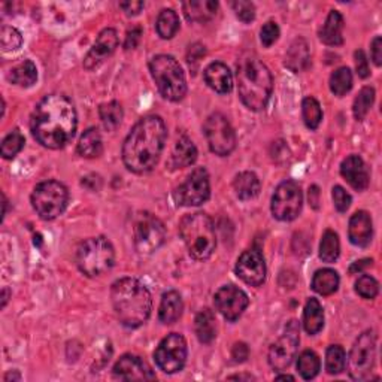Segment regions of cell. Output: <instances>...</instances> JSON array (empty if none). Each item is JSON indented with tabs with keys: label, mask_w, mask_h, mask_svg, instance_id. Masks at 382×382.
<instances>
[{
	"label": "cell",
	"mask_w": 382,
	"mask_h": 382,
	"mask_svg": "<svg viewBox=\"0 0 382 382\" xmlns=\"http://www.w3.org/2000/svg\"><path fill=\"white\" fill-rule=\"evenodd\" d=\"M78 118L73 103L63 95H49L37 103L30 129L35 139L49 150H61L76 131Z\"/></svg>",
	"instance_id": "6da1fadb"
},
{
	"label": "cell",
	"mask_w": 382,
	"mask_h": 382,
	"mask_svg": "<svg viewBox=\"0 0 382 382\" xmlns=\"http://www.w3.org/2000/svg\"><path fill=\"white\" fill-rule=\"evenodd\" d=\"M167 129L159 115L143 117L130 130L123 143V162L130 172L147 174L160 160Z\"/></svg>",
	"instance_id": "7a4b0ae2"
},
{
	"label": "cell",
	"mask_w": 382,
	"mask_h": 382,
	"mask_svg": "<svg viewBox=\"0 0 382 382\" xmlns=\"http://www.w3.org/2000/svg\"><path fill=\"white\" fill-rule=\"evenodd\" d=\"M112 306L117 318L129 328H136L147 323L153 309L150 290L135 278H123L112 284Z\"/></svg>",
	"instance_id": "3957f363"
},
{
	"label": "cell",
	"mask_w": 382,
	"mask_h": 382,
	"mask_svg": "<svg viewBox=\"0 0 382 382\" xmlns=\"http://www.w3.org/2000/svg\"><path fill=\"white\" fill-rule=\"evenodd\" d=\"M239 96L245 107L251 111L266 108L273 88V78L265 63L256 56L246 54L236 64Z\"/></svg>",
	"instance_id": "277c9868"
},
{
	"label": "cell",
	"mask_w": 382,
	"mask_h": 382,
	"mask_svg": "<svg viewBox=\"0 0 382 382\" xmlns=\"http://www.w3.org/2000/svg\"><path fill=\"white\" fill-rule=\"evenodd\" d=\"M179 234L189 254L196 260H206L215 251L217 236L213 220L203 213L184 217L179 222Z\"/></svg>",
	"instance_id": "5b68a950"
},
{
	"label": "cell",
	"mask_w": 382,
	"mask_h": 382,
	"mask_svg": "<svg viewBox=\"0 0 382 382\" xmlns=\"http://www.w3.org/2000/svg\"><path fill=\"white\" fill-rule=\"evenodd\" d=\"M150 72L159 88L160 95L170 100L179 102L187 95V80L181 64L167 54L155 56L150 61Z\"/></svg>",
	"instance_id": "8992f818"
},
{
	"label": "cell",
	"mask_w": 382,
	"mask_h": 382,
	"mask_svg": "<svg viewBox=\"0 0 382 382\" xmlns=\"http://www.w3.org/2000/svg\"><path fill=\"white\" fill-rule=\"evenodd\" d=\"M115 263V251L112 244L103 238H90L76 249V266L84 275L95 278L112 269Z\"/></svg>",
	"instance_id": "52a82bcc"
},
{
	"label": "cell",
	"mask_w": 382,
	"mask_h": 382,
	"mask_svg": "<svg viewBox=\"0 0 382 382\" xmlns=\"http://www.w3.org/2000/svg\"><path fill=\"white\" fill-rule=\"evenodd\" d=\"M69 202V191L59 181L37 184L32 193V205L36 214L45 221L56 220L64 213Z\"/></svg>",
	"instance_id": "ba28073f"
},
{
	"label": "cell",
	"mask_w": 382,
	"mask_h": 382,
	"mask_svg": "<svg viewBox=\"0 0 382 382\" xmlns=\"http://www.w3.org/2000/svg\"><path fill=\"white\" fill-rule=\"evenodd\" d=\"M135 246L141 254H151L166 241V227L162 220L150 213H139L133 221Z\"/></svg>",
	"instance_id": "9c48e42d"
},
{
	"label": "cell",
	"mask_w": 382,
	"mask_h": 382,
	"mask_svg": "<svg viewBox=\"0 0 382 382\" xmlns=\"http://www.w3.org/2000/svg\"><path fill=\"white\" fill-rule=\"evenodd\" d=\"M376 357V335L367 330L359 336L348 357V372L355 381H364L371 376Z\"/></svg>",
	"instance_id": "30bf717a"
},
{
	"label": "cell",
	"mask_w": 382,
	"mask_h": 382,
	"mask_svg": "<svg viewBox=\"0 0 382 382\" xmlns=\"http://www.w3.org/2000/svg\"><path fill=\"white\" fill-rule=\"evenodd\" d=\"M203 131L209 148L214 154L226 157L230 155L236 148L234 130L227 120V117H224L222 114L215 112L209 115L208 120L205 121Z\"/></svg>",
	"instance_id": "8fae6325"
},
{
	"label": "cell",
	"mask_w": 382,
	"mask_h": 382,
	"mask_svg": "<svg viewBox=\"0 0 382 382\" xmlns=\"http://www.w3.org/2000/svg\"><path fill=\"white\" fill-rule=\"evenodd\" d=\"M155 364L165 374H177L182 371L187 362V342L182 335H167L154 352Z\"/></svg>",
	"instance_id": "7c38bea8"
},
{
	"label": "cell",
	"mask_w": 382,
	"mask_h": 382,
	"mask_svg": "<svg viewBox=\"0 0 382 382\" xmlns=\"http://www.w3.org/2000/svg\"><path fill=\"white\" fill-rule=\"evenodd\" d=\"M302 189L294 181H284L272 197V214L280 221H293L302 210Z\"/></svg>",
	"instance_id": "4fadbf2b"
},
{
	"label": "cell",
	"mask_w": 382,
	"mask_h": 382,
	"mask_svg": "<svg viewBox=\"0 0 382 382\" xmlns=\"http://www.w3.org/2000/svg\"><path fill=\"white\" fill-rule=\"evenodd\" d=\"M210 196V184L208 170L197 167L175 190L174 199L178 206H199Z\"/></svg>",
	"instance_id": "5bb4252c"
},
{
	"label": "cell",
	"mask_w": 382,
	"mask_h": 382,
	"mask_svg": "<svg viewBox=\"0 0 382 382\" xmlns=\"http://www.w3.org/2000/svg\"><path fill=\"white\" fill-rule=\"evenodd\" d=\"M300 342V328L296 320L290 321L285 327L284 335L275 342L269 350V364L275 371H285L293 363Z\"/></svg>",
	"instance_id": "9a60e30c"
},
{
	"label": "cell",
	"mask_w": 382,
	"mask_h": 382,
	"mask_svg": "<svg viewBox=\"0 0 382 382\" xmlns=\"http://www.w3.org/2000/svg\"><path fill=\"white\" fill-rule=\"evenodd\" d=\"M214 303L217 311L229 321H236L249 305L245 292L234 285H224L215 293Z\"/></svg>",
	"instance_id": "2e32d148"
},
{
	"label": "cell",
	"mask_w": 382,
	"mask_h": 382,
	"mask_svg": "<svg viewBox=\"0 0 382 382\" xmlns=\"http://www.w3.org/2000/svg\"><path fill=\"white\" fill-rule=\"evenodd\" d=\"M236 275L251 287H260L266 281V263L258 249H248L238 258Z\"/></svg>",
	"instance_id": "e0dca14e"
},
{
	"label": "cell",
	"mask_w": 382,
	"mask_h": 382,
	"mask_svg": "<svg viewBox=\"0 0 382 382\" xmlns=\"http://www.w3.org/2000/svg\"><path fill=\"white\" fill-rule=\"evenodd\" d=\"M118 44H120V39H118V33L115 29H105L97 36L96 42L88 51V54L84 59V68L87 71H93L107 60L109 56H112Z\"/></svg>",
	"instance_id": "ac0fdd59"
},
{
	"label": "cell",
	"mask_w": 382,
	"mask_h": 382,
	"mask_svg": "<svg viewBox=\"0 0 382 382\" xmlns=\"http://www.w3.org/2000/svg\"><path fill=\"white\" fill-rule=\"evenodd\" d=\"M114 376L121 381H150L155 379L151 367L136 355L126 354L114 366Z\"/></svg>",
	"instance_id": "d6986e66"
},
{
	"label": "cell",
	"mask_w": 382,
	"mask_h": 382,
	"mask_svg": "<svg viewBox=\"0 0 382 382\" xmlns=\"http://www.w3.org/2000/svg\"><path fill=\"white\" fill-rule=\"evenodd\" d=\"M340 175L345 178V181L354 190L363 191L369 187V179H371V177H369L366 163L359 155H350L342 162Z\"/></svg>",
	"instance_id": "ffe728a7"
},
{
	"label": "cell",
	"mask_w": 382,
	"mask_h": 382,
	"mask_svg": "<svg viewBox=\"0 0 382 382\" xmlns=\"http://www.w3.org/2000/svg\"><path fill=\"white\" fill-rule=\"evenodd\" d=\"M372 218L366 210H359L355 213L350 220V229L348 236L351 244L357 246H366L372 241Z\"/></svg>",
	"instance_id": "44dd1931"
},
{
	"label": "cell",
	"mask_w": 382,
	"mask_h": 382,
	"mask_svg": "<svg viewBox=\"0 0 382 382\" xmlns=\"http://www.w3.org/2000/svg\"><path fill=\"white\" fill-rule=\"evenodd\" d=\"M203 76L206 84L220 95H227L233 88L232 72L224 63H210L205 69Z\"/></svg>",
	"instance_id": "7402d4cb"
},
{
	"label": "cell",
	"mask_w": 382,
	"mask_h": 382,
	"mask_svg": "<svg viewBox=\"0 0 382 382\" xmlns=\"http://www.w3.org/2000/svg\"><path fill=\"white\" fill-rule=\"evenodd\" d=\"M186 18L191 23H206L217 16L218 2L214 0H190L182 5Z\"/></svg>",
	"instance_id": "603a6c76"
},
{
	"label": "cell",
	"mask_w": 382,
	"mask_h": 382,
	"mask_svg": "<svg viewBox=\"0 0 382 382\" xmlns=\"http://www.w3.org/2000/svg\"><path fill=\"white\" fill-rule=\"evenodd\" d=\"M344 17L340 16V12L338 11H330L326 23L323 24V28L320 30V39L321 42L330 47H338L344 44V36H342V32H344Z\"/></svg>",
	"instance_id": "cb8c5ba5"
},
{
	"label": "cell",
	"mask_w": 382,
	"mask_h": 382,
	"mask_svg": "<svg viewBox=\"0 0 382 382\" xmlns=\"http://www.w3.org/2000/svg\"><path fill=\"white\" fill-rule=\"evenodd\" d=\"M311 61L309 47L305 39H296V41L290 47L287 56H285V66L293 72L305 71Z\"/></svg>",
	"instance_id": "d4e9b609"
},
{
	"label": "cell",
	"mask_w": 382,
	"mask_h": 382,
	"mask_svg": "<svg viewBox=\"0 0 382 382\" xmlns=\"http://www.w3.org/2000/svg\"><path fill=\"white\" fill-rule=\"evenodd\" d=\"M194 330L201 344H210L217 338V320L214 312L205 308L197 314L194 320Z\"/></svg>",
	"instance_id": "484cf974"
},
{
	"label": "cell",
	"mask_w": 382,
	"mask_h": 382,
	"mask_svg": "<svg viewBox=\"0 0 382 382\" xmlns=\"http://www.w3.org/2000/svg\"><path fill=\"white\" fill-rule=\"evenodd\" d=\"M196 160H197L196 145L187 136H181L175 143L172 157H170V165L175 169H184L194 165Z\"/></svg>",
	"instance_id": "4316f807"
},
{
	"label": "cell",
	"mask_w": 382,
	"mask_h": 382,
	"mask_svg": "<svg viewBox=\"0 0 382 382\" xmlns=\"http://www.w3.org/2000/svg\"><path fill=\"white\" fill-rule=\"evenodd\" d=\"M182 309L184 303L181 294L178 292H167L162 296L159 318L163 324H174L181 318Z\"/></svg>",
	"instance_id": "83f0119b"
},
{
	"label": "cell",
	"mask_w": 382,
	"mask_h": 382,
	"mask_svg": "<svg viewBox=\"0 0 382 382\" xmlns=\"http://www.w3.org/2000/svg\"><path fill=\"white\" fill-rule=\"evenodd\" d=\"M303 326L308 335H317L324 327V311L317 299L311 297L306 302L305 312H303Z\"/></svg>",
	"instance_id": "f1b7e54d"
},
{
	"label": "cell",
	"mask_w": 382,
	"mask_h": 382,
	"mask_svg": "<svg viewBox=\"0 0 382 382\" xmlns=\"http://www.w3.org/2000/svg\"><path fill=\"white\" fill-rule=\"evenodd\" d=\"M76 151L81 157H85V159H95V157H99L103 153V141L100 136V131L96 127H91L87 131H84V135L81 136L80 142H78Z\"/></svg>",
	"instance_id": "f546056e"
},
{
	"label": "cell",
	"mask_w": 382,
	"mask_h": 382,
	"mask_svg": "<svg viewBox=\"0 0 382 382\" xmlns=\"http://www.w3.org/2000/svg\"><path fill=\"white\" fill-rule=\"evenodd\" d=\"M233 190L241 201H251L260 193V179L254 172H242L234 178Z\"/></svg>",
	"instance_id": "4dcf8cb0"
},
{
	"label": "cell",
	"mask_w": 382,
	"mask_h": 382,
	"mask_svg": "<svg viewBox=\"0 0 382 382\" xmlns=\"http://www.w3.org/2000/svg\"><path fill=\"white\" fill-rule=\"evenodd\" d=\"M339 275L333 269H320L312 278V290L321 296H330L339 288Z\"/></svg>",
	"instance_id": "1f68e13d"
},
{
	"label": "cell",
	"mask_w": 382,
	"mask_h": 382,
	"mask_svg": "<svg viewBox=\"0 0 382 382\" xmlns=\"http://www.w3.org/2000/svg\"><path fill=\"white\" fill-rule=\"evenodd\" d=\"M9 81L20 87H32L37 80L36 64L32 60H24L9 71Z\"/></svg>",
	"instance_id": "d6a6232c"
},
{
	"label": "cell",
	"mask_w": 382,
	"mask_h": 382,
	"mask_svg": "<svg viewBox=\"0 0 382 382\" xmlns=\"http://www.w3.org/2000/svg\"><path fill=\"white\" fill-rule=\"evenodd\" d=\"M157 33L163 39H172L179 29V18L174 9H163L157 17Z\"/></svg>",
	"instance_id": "836d02e7"
},
{
	"label": "cell",
	"mask_w": 382,
	"mask_h": 382,
	"mask_svg": "<svg viewBox=\"0 0 382 382\" xmlns=\"http://www.w3.org/2000/svg\"><path fill=\"white\" fill-rule=\"evenodd\" d=\"M99 115H100V120H102L105 129L112 131V130H115L118 126L121 124L124 114H123L121 105L114 100V102H109V103L100 105Z\"/></svg>",
	"instance_id": "e575fe53"
},
{
	"label": "cell",
	"mask_w": 382,
	"mask_h": 382,
	"mask_svg": "<svg viewBox=\"0 0 382 382\" xmlns=\"http://www.w3.org/2000/svg\"><path fill=\"white\" fill-rule=\"evenodd\" d=\"M321 367L320 357L314 351H303L297 360V371L303 379H312L318 375Z\"/></svg>",
	"instance_id": "d590c367"
},
{
	"label": "cell",
	"mask_w": 382,
	"mask_h": 382,
	"mask_svg": "<svg viewBox=\"0 0 382 382\" xmlns=\"http://www.w3.org/2000/svg\"><path fill=\"white\" fill-rule=\"evenodd\" d=\"M347 354L340 345H332L326 352V371L330 375H339L345 371Z\"/></svg>",
	"instance_id": "8d00e7d4"
},
{
	"label": "cell",
	"mask_w": 382,
	"mask_h": 382,
	"mask_svg": "<svg viewBox=\"0 0 382 382\" xmlns=\"http://www.w3.org/2000/svg\"><path fill=\"white\" fill-rule=\"evenodd\" d=\"M340 254V244L338 234L333 230H327L323 234L320 244V258L326 263H333Z\"/></svg>",
	"instance_id": "74e56055"
},
{
	"label": "cell",
	"mask_w": 382,
	"mask_h": 382,
	"mask_svg": "<svg viewBox=\"0 0 382 382\" xmlns=\"http://www.w3.org/2000/svg\"><path fill=\"white\" fill-rule=\"evenodd\" d=\"M302 112H303V121H305L308 129L311 130L318 129L323 120V111H321V105L318 103L317 99L306 97L305 100H303Z\"/></svg>",
	"instance_id": "f35d334b"
},
{
	"label": "cell",
	"mask_w": 382,
	"mask_h": 382,
	"mask_svg": "<svg viewBox=\"0 0 382 382\" xmlns=\"http://www.w3.org/2000/svg\"><path fill=\"white\" fill-rule=\"evenodd\" d=\"M374 102H375V90L372 87H363L360 90L359 96L354 100L352 112H354L355 120H359V121L364 120V117L367 115L369 111H371Z\"/></svg>",
	"instance_id": "ab89813d"
},
{
	"label": "cell",
	"mask_w": 382,
	"mask_h": 382,
	"mask_svg": "<svg viewBox=\"0 0 382 382\" xmlns=\"http://www.w3.org/2000/svg\"><path fill=\"white\" fill-rule=\"evenodd\" d=\"M352 87V73L348 68H339L330 76V90L335 96H345Z\"/></svg>",
	"instance_id": "60d3db41"
},
{
	"label": "cell",
	"mask_w": 382,
	"mask_h": 382,
	"mask_svg": "<svg viewBox=\"0 0 382 382\" xmlns=\"http://www.w3.org/2000/svg\"><path fill=\"white\" fill-rule=\"evenodd\" d=\"M23 147H24V136L21 135V131L18 129H16L4 139L2 150H0V153H2L4 159L9 160V159H14V157L23 150Z\"/></svg>",
	"instance_id": "b9f144b4"
},
{
	"label": "cell",
	"mask_w": 382,
	"mask_h": 382,
	"mask_svg": "<svg viewBox=\"0 0 382 382\" xmlns=\"http://www.w3.org/2000/svg\"><path fill=\"white\" fill-rule=\"evenodd\" d=\"M0 42H2V49L5 52H14L21 48L23 36L16 28L4 25L2 32H0Z\"/></svg>",
	"instance_id": "7bdbcfd3"
},
{
	"label": "cell",
	"mask_w": 382,
	"mask_h": 382,
	"mask_svg": "<svg viewBox=\"0 0 382 382\" xmlns=\"http://www.w3.org/2000/svg\"><path fill=\"white\" fill-rule=\"evenodd\" d=\"M355 292L363 299H375L379 292L378 281L369 275H362L360 278L355 282Z\"/></svg>",
	"instance_id": "ee69618b"
},
{
	"label": "cell",
	"mask_w": 382,
	"mask_h": 382,
	"mask_svg": "<svg viewBox=\"0 0 382 382\" xmlns=\"http://www.w3.org/2000/svg\"><path fill=\"white\" fill-rule=\"evenodd\" d=\"M278 37H280V28L275 21H268L265 25H263L260 32V39L263 45L272 47L276 41H278Z\"/></svg>",
	"instance_id": "f6af8a7d"
},
{
	"label": "cell",
	"mask_w": 382,
	"mask_h": 382,
	"mask_svg": "<svg viewBox=\"0 0 382 382\" xmlns=\"http://www.w3.org/2000/svg\"><path fill=\"white\" fill-rule=\"evenodd\" d=\"M233 9L236 16L244 23H251L256 18V6L253 2H245V0H239V2L233 4Z\"/></svg>",
	"instance_id": "bcb514c9"
},
{
	"label": "cell",
	"mask_w": 382,
	"mask_h": 382,
	"mask_svg": "<svg viewBox=\"0 0 382 382\" xmlns=\"http://www.w3.org/2000/svg\"><path fill=\"white\" fill-rule=\"evenodd\" d=\"M332 196H333L335 206H336V209L339 210V213H347L348 208L351 206V196H350V193L344 187L336 186L332 190Z\"/></svg>",
	"instance_id": "7dc6e473"
},
{
	"label": "cell",
	"mask_w": 382,
	"mask_h": 382,
	"mask_svg": "<svg viewBox=\"0 0 382 382\" xmlns=\"http://www.w3.org/2000/svg\"><path fill=\"white\" fill-rule=\"evenodd\" d=\"M354 57H355V69H357L359 76L360 78H367L369 76V64H367L364 52L362 49L355 51Z\"/></svg>",
	"instance_id": "c3c4849f"
},
{
	"label": "cell",
	"mask_w": 382,
	"mask_h": 382,
	"mask_svg": "<svg viewBox=\"0 0 382 382\" xmlns=\"http://www.w3.org/2000/svg\"><path fill=\"white\" fill-rule=\"evenodd\" d=\"M141 36H142V29L139 28V25H136V28H133L131 30H129L127 35H126L124 48H126V49H133V48H136V47L139 45Z\"/></svg>",
	"instance_id": "681fc988"
},
{
	"label": "cell",
	"mask_w": 382,
	"mask_h": 382,
	"mask_svg": "<svg viewBox=\"0 0 382 382\" xmlns=\"http://www.w3.org/2000/svg\"><path fill=\"white\" fill-rule=\"evenodd\" d=\"M249 355V350H248V345L244 344V342H239V344H236L232 350V359L233 362L236 363H242L248 359Z\"/></svg>",
	"instance_id": "f907efd6"
},
{
	"label": "cell",
	"mask_w": 382,
	"mask_h": 382,
	"mask_svg": "<svg viewBox=\"0 0 382 382\" xmlns=\"http://www.w3.org/2000/svg\"><path fill=\"white\" fill-rule=\"evenodd\" d=\"M371 56H372V60L376 66L382 64V39H381V36H376L372 41Z\"/></svg>",
	"instance_id": "816d5d0a"
},
{
	"label": "cell",
	"mask_w": 382,
	"mask_h": 382,
	"mask_svg": "<svg viewBox=\"0 0 382 382\" xmlns=\"http://www.w3.org/2000/svg\"><path fill=\"white\" fill-rule=\"evenodd\" d=\"M120 8L126 12L127 16H138L143 9V2H121Z\"/></svg>",
	"instance_id": "f5cc1de1"
},
{
	"label": "cell",
	"mask_w": 382,
	"mask_h": 382,
	"mask_svg": "<svg viewBox=\"0 0 382 382\" xmlns=\"http://www.w3.org/2000/svg\"><path fill=\"white\" fill-rule=\"evenodd\" d=\"M372 266V260L371 258H366V260H360V261H355L354 265L351 266L350 272L351 273H355V272H363L366 268Z\"/></svg>",
	"instance_id": "db71d44e"
},
{
	"label": "cell",
	"mask_w": 382,
	"mask_h": 382,
	"mask_svg": "<svg viewBox=\"0 0 382 382\" xmlns=\"http://www.w3.org/2000/svg\"><path fill=\"white\" fill-rule=\"evenodd\" d=\"M4 379H5V382H9L11 379H12V381H14V379H16V381H20V379H21V376H20V374H18V372H9V374H6V375H5V378H4Z\"/></svg>",
	"instance_id": "11a10c76"
},
{
	"label": "cell",
	"mask_w": 382,
	"mask_h": 382,
	"mask_svg": "<svg viewBox=\"0 0 382 382\" xmlns=\"http://www.w3.org/2000/svg\"><path fill=\"white\" fill-rule=\"evenodd\" d=\"M8 297H9V290H8V288H4V292H2V308L6 306Z\"/></svg>",
	"instance_id": "9f6ffc18"
},
{
	"label": "cell",
	"mask_w": 382,
	"mask_h": 382,
	"mask_svg": "<svg viewBox=\"0 0 382 382\" xmlns=\"http://www.w3.org/2000/svg\"><path fill=\"white\" fill-rule=\"evenodd\" d=\"M229 379H254V376H251V375H236V376H230Z\"/></svg>",
	"instance_id": "6f0895ef"
},
{
	"label": "cell",
	"mask_w": 382,
	"mask_h": 382,
	"mask_svg": "<svg viewBox=\"0 0 382 382\" xmlns=\"http://www.w3.org/2000/svg\"><path fill=\"white\" fill-rule=\"evenodd\" d=\"M276 379H278V381H294V376H292V375H280V376H276Z\"/></svg>",
	"instance_id": "680465c9"
}]
</instances>
